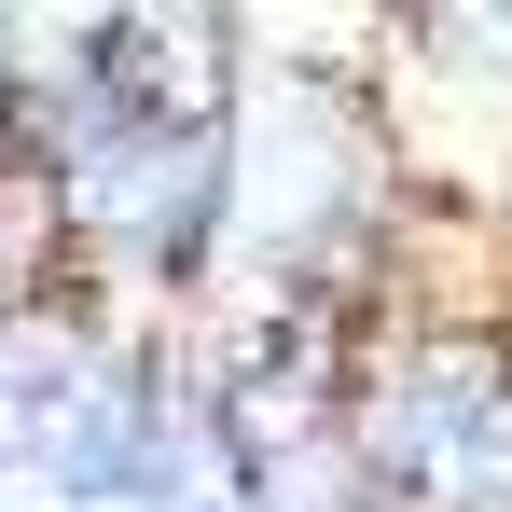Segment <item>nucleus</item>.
<instances>
[{"label":"nucleus","instance_id":"obj_1","mask_svg":"<svg viewBox=\"0 0 512 512\" xmlns=\"http://www.w3.org/2000/svg\"><path fill=\"white\" fill-rule=\"evenodd\" d=\"M346 471L374 485V512H499L512 499V360H485V346L416 360L374 402Z\"/></svg>","mask_w":512,"mask_h":512},{"label":"nucleus","instance_id":"obj_2","mask_svg":"<svg viewBox=\"0 0 512 512\" xmlns=\"http://www.w3.org/2000/svg\"><path fill=\"white\" fill-rule=\"evenodd\" d=\"M56 194H70V222L97 236H125L139 263H208L222 236V208H236V125H111L84 111L70 125V153H56Z\"/></svg>","mask_w":512,"mask_h":512}]
</instances>
